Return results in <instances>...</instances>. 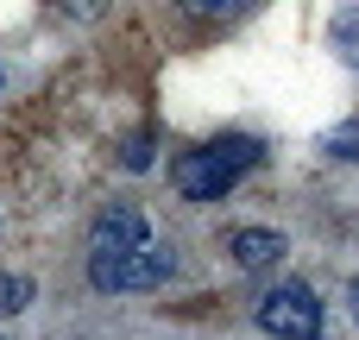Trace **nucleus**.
I'll use <instances>...</instances> for the list:
<instances>
[{
    "label": "nucleus",
    "instance_id": "39448f33",
    "mask_svg": "<svg viewBox=\"0 0 359 340\" xmlns=\"http://www.w3.org/2000/svg\"><path fill=\"white\" fill-rule=\"evenodd\" d=\"M284 246H290V240H284V233H271V227H240V233H233V259H240L246 271L278 265V259H284Z\"/></svg>",
    "mask_w": 359,
    "mask_h": 340
},
{
    "label": "nucleus",
    "instance_id": "7ed1b4c3",
    "mask_svg": "<svg viewBox=\"0 0 359 340\" xmlns=\"http://www.w3.org/2000/svg\"><path fill=\"white\" fill-rule=\"evenodd\" d=\"M259 328L278 334V340H322V303H316V290L278 284V290L259 303Z\"/></svg>",
    "mask_w": 359,
    "mask_h": 340
},
{
    "label": "nucleus",
    "instance_id": "423d86ee",
    "mask_svg": "<svg viewBox=\"0 0 359 340\" xmlns=\"http://www.w3.org/2000/svg\"><path fill=\"white\" fill-rule=\"evenodd\" d=\"M252 0H183V13H196V19H208V25H227V19H240Z\"/></svg>",
    "mask_w": 359,
    "mask_h": 340
},
{
    "label": "nucleus",
    "instance_id": "20e7f679",
    "mask_svg": "<svg viewBox=\"0 0 359 340\" xmlns=\"http://www.w3.org/2000/svg\"><path fill=\"white\" fill-rule=\"evenodd\" d=\"M139 246H151V221L139 208H107L95 221V252H139Z\"/></svg>",
    "mask_w": 359,
    "mask_h": 340
},
{
    "label": "nucleus",
    "instance_id": "6e6552de",
    "mask_svg": "<svg viewBox=\"0 0 359 340\" xmlns=\"http://www.w3.org/2000/svg\"><path fill=\"white\" fill-rule=\"evenodd\" d=\"M334 50H341V63H353V69H359V6L334 19Z\"/></svg>",
    "mask_w": 359,
    "mask_h": 340
},
{
    "label": "nucleus",
    "instance_id": "f257e3e1",
    "mask_svg": "<svg viewBox=\"0 0 359 340\" xmlns=\"http://www.w3.org/2000/svg\"><path fill=\"white\" fill-rule=\"evenodd\" d=\"M265 158V145L259 139H246V132H227V139H208V145H189L177 164H170V183L189 196V202H215V196H227L252 164Z\"/></svg>",
    "mask_w": 359,
    "mask_h": 340
},
{
    "label": "nucleus",
    "instance_id": "9b49d317",
    "mask_svg": "<svg viewBox=\"0 0 359 340\" xmlns=\"http://www.w3.org/2000/svg\"><path fill=\"white\" fill-rule=\"evenodd\" d=\"M126 164H133V170H139V164H151V139H145V132L126 145Z\"/></svg>",
    "mask_w": 359,
    "mask_h": 340
},
{
    "label": "nucleus",
    "instance_id": "f03ea898",
    "mask_svg": "<svg viewBox=\"0 0 359 340\" xmlns=\"http://www.w3.org/2000/svg\"><path fill=\"white\" fill-rule=\"evenodd\" d=\"M170 271L177 265L158 246H139V252H88V278L107 297H120V290H158V284H170Z\"/></svg>",
    "mask_w": 359,
    "mask_h": 340
},
{
    "label": "nucleus",
    "instance_id": "f8f14e48",
    "mask_svg": "<svg viewBox=\"0 0 359 340\" xmlns=\"http://www.w3.org/2000/svg\"><path fill=\"white\" fill-rule=\"evenodd\" d=\"M353 322H359V278H353Z\"/></svg>",
    "mask_w": 359,
    "mask_h": 340
},
{
    "label": "nucleus",
    "instance_id": "0eeeda50",
    "mask_svg": "<svg viewBox=\"0 0 359 340\" xmlns=\"http://www.w3.org/2000/svg\"><path fill=\"white\" fill-rule=\"evenodd\" d=\"M32 303V278H19V271H0V315H19Z\"/></svg>",
    "mask_w": 359,
    "mask_h": 340
},
{
    "label": "nucleus",
    "instance_id": "9d476101",
    "mask_svg": "<svg viewBox=\"0 0 359 340\" xmlns=\"http://www.w3.org/2000/svg\"><path fill=\"white\" fill-rule=\"evenodd\" d=\"M334 151H341V158H359V126H341V132H334Z\"/></svg>",
    "mask_w": 359,
    "mask_h": 340
},
{
    "label": "nucleus",
    "instance_id": "1a4fd4ad",
    "mask_svg": "<svg viewBox=\"0 0 359 340\" xmlns=\"http://www.w3.org/2000/svg\"><path fill=\"white\" fill-rule=\"evenodd\" d=\"M63 13H69V19H101L107 0H63Z\"/></svg>",
    "mask_w": 359,
    "mask_h": 340
}]
</instances>
